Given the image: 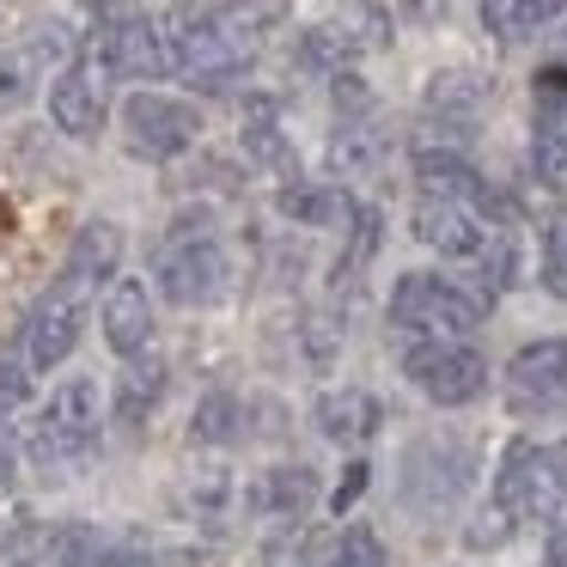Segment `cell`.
I'll return each instance as SVG.
<instances>
[{
  "mask_svg": "<svg viewBox=\"0 0 567 567\" xmlns=\"http://www.w3.org/2000/svg\"><path fill=\"white\" fill-rule=\"evenodd\" d=\"M257 55V38L250 31H233L226 13H177L172 31V62L177 74H189L196 86H226L238 80Z\"/></svg>",
  "mask_w": 567,
  "mask_h": 567,
  "instance_id": "6da1fadb",
  "label": "cell"
},
{
  "mask_svg": "<svg viewBox=\"0 0 567 567\" xmlns=\"http://www.w3.org/2000/svg\"><path fill=\"white\" fill-rule=\"evenodd\" d=\"M391 323L409 336H427V342H457L482 323V299L440 275H403L391 293Z\"/></svg>",
  "mask_w": 567,
  "mask_h": 567,
  "instance_id": "7a4b0ae2",
  "label": "cell"
},
{
  "mask_svg": "<svg viewBox=\"0 0 567 567\" xmlns=\"http://www.w3.org/2000/svg\"><path fill=\"white\" fill-rule=\"evenodd\" d=\"M92 445H99V391H92L86 379L62 384V391L50 396V409L38 415V427H31V457H38L43 470H80L92 457Z\"/></svg>",
  "mask_w": 567,
  "mask_h": 567,
  "instance_id": "3957f363",
  "label": "cell"
},
{
  "mask_svg": "<svg viewBox=\"0 0 567 567\" xmlns=\"http://www.w3.org/2000/svg\"><path fill=\"white\" fill-rule=\"evenodd\" d=\"M494 506L513 518H543V525H567V494L549 470V452L530 440H513L501 452V476H494Z\"/></svg>",
  "mask_w": 567,
  "mask_h": 567,
  "instance_id": "277c9868",
  "label": "cell"
},
{
  "mask_svg": "<svg viewBox=\"0 0 567 567\" xmlns=\"http://www.w3.org/2000/svg\"><path fill=\"white\" fill-rule=\"evenodd\" d=\"M470 470H476V457H470V445H457V440L409 445V457H403V501L415 506V513H452V506L464 501V488H470Z\"/></svg>",
  "mask_w": 567,
  "mask_h": 567,
  "instance_id": "5b68a950",
  "label": "cell"
},
{
  "mask_svg": "<svg viewBox=\"0 0 567 567\" xmlns=\"http://www.w3.org/2000/svg\"><path fill=\"white\" fill-rule=\"evenodd\" d=\"M403 372L415 379V391L433 396L440 409L476 403V396L488 391V360L464 342H415L403 354Z\"/></svg>",
  "mask_w": 567,
  "mask_h": 567,
  "instance_id": "8992f818",
  "label": "cell"
},
{
  "mask_svg": "<svg viewBox=\"0 0 567 567\" xmlns=\"http://www.w3.org/2000/svg\"><path fill=\"white\" fill-rule=\"evenodd\" d=\"M123 135L141 159H177L184 147H196L202 135V116L196 104L184 99H165V92H135L123 104Z\"/></svg>",
  "mask_w": 567,
  "mask_h": 567,
  "instance_id": "52a82bcc",
  "label": "cell"
},
{
  "mask_svg": "<svg viewBox=\"0 0 567 567\" xmlns=\"http://www.w3.org/2000/svg\"><path fill=\"white\" fill-rule=\"evenodd\" d=\"M506 409L513 415H561L567 409V342L549 336V342H530L513 354L506 367Z\"/></svg>",
  "mask_w": 567,
  "mask_h": 567,
  "instance_id": "ba28073f",
  "label": "cell"
},
{
  "mask_svg": "<svg viewBox=\"0 0 567 567\" xmlns=\"http://www.w3.org/2000/svg\"><path fill=\"white\" fill-rule=\"evenodd\" d=\"M111 55H99V50H86L80 62H68L62 68V80L50 86V116H55V128H68V135H99L104 128V111H111Z\"/></svg>",
  "mask_w": 567,
  "mask_h": 567,
  "instance_id": "9c48e42d",
  "label": "cell"
},
{
  "mask_svg": "<svg viewBox=\"0 0 567 567\" xmlns=\"http://www.w3.org/2000/svg\"><path fill=\"white\" fill-rule=\"evenodd\" d=\"M226 287H233V257L214 238H184L159 262V293L172 306H214V299H226Z\"/></svg>",
  "mask_w": 567,
  "mask_h": 567,
  "instance_id": "30bf717a",
  "label": "cell"
},
{
  "mask_svg": "<svg viewBox=\"0 0 567 567\" xmlns=\"http://www.w3.org/2000/svg\"><path fill=\"white\" fill-rule=\"evenodd\" d=\"M80 323H86V287L55 281L50 293L38 299V311H31V367L38 372L62 367L80 342Z\"/></svg>",
  "mask_w": 567,
  "mask_h": 567,
  "instance_id": "8fae6325",
  "label": "cell"
},
{
  "mask_svg": "<svg viewBox=\"0 0 567 567\" xmlns=\"http://www.w3.org/2000/svg\"><path fill=\"white\" fill-rule=\"evenodd\" d=\"M104 50H111V68L123 80H165L172 74V31H159V19L147 13H123L116 31H104Z\"/></svg>",
  "mask_w": 567,
  "mask_h": 567,
  "instance_id": "7c38bea8",
  "label": "cell"
},
{
  "mask_svg": "<svg viewBox=\"0 0 567 567\" xmlns=\"http://www.w3.org/2000/svg\"><path fill=\"white\" fill-rule=\"evenodd\" d=\"M415 238L427 250H440V257H476V250H488L494 226H488V214H476V208L421 196L415 202Z\"/></svg>",
  "mask_w": 567,
  "mask_h": 567,
  "instance_id": "4fadbf2b",
  "label": "cell"
},
{
  "mask_svg": "<svg viewBox=\"0 0 567 567\" xmlns=\"http://www.w3.org/2000/svg\"><path fill=\"white\" fill-rule=\"evenodd\" d=\"M415 177H421V196L433 202H457V208H476V214H494V196L476 172H470L457 153H415Z\"/></svg>",
  "mask_w": 567,
  "mask_h": 567,
  "instance_id": "5bb4252c",
  "label": "cell"
},
{
  "mask_svg": "<svg viewBox=\"0 0 567 567\" xmlns=\"http://www.w3.org/2000/svg\"><path fill=\"white\" fill-rule=\"evenodd\" d=\"M311 421H318L323 440L360 445V440H372V433H379L384 409H379V396H372V391H354V384H342V391H323V396H318Z\"/></svg>",
  "mask_w": 567,
  "mask_h": 567,
  "instance_id": "9a60e30c",
  "label": "cell"
},
{
  "mask_svg": "<svg viewBox=\"0 0 567 567\" xmlns=\"http://www.w3.org/2000/svg\"><path fill=\"white\" fill-rule=\"evenodd\" d=\"M62 50H68V31H62V25H50V31H38L31 43H19V50L0 55V111L25 104V99H31V86H38V74L50 68V55H62Z\"/></svg>",
  "mask_w": 567,
  "mask_h": 567,
  "instance_id": "2e32d148",
  "label": "cell"
},
{
  "mask_svg": "<svg viewBox=\"0 0 567 567\" xmlns=\"http://www.w3.org/2000/svg\"><path fill=\"white\" fill-rule=\"evenodd\" d=\"M104 342L116 354H141L153 342V299L141 281H116L111 299H104Z\"/></svg>",
  "mask_w": 567,
  "mask_h": 567,
  "instance_id": "e0dca14e",
  "label": "cell"
},
{
  "mask_svg": "<svg viewBox=\"0 0 567 567\" xmlns=\"http://www.w3.org/2000/svg\"><path fill=\"white\" fill-rule=\"evenodd\" d=\"M116 262H123V233H116L111 220H92V226H80V233H74V245H68L62 281H80V287L111 281V275H116Z\"/></svg>",
  "mask_w": 567,
  "mask_h": 567,
  "instance_id": "ac0fdd59",
  "label": "cell"
},
{
  "mask_svg": "<svg viewBox=\"0 0 567 567\" xmlns=\"http://www.w3.org/2000/svg\"><path fill=\"white\" fill-rule=\"evenodd\" d=\"M55 561L62 567H147V555L135 543L104 537L99 525H62L55 530Z\"/></svg>",
  "mask_w": 567,
  "mask_h": 567,
  "instance_id": "d6986e66",
  "label": "cell"
},
{
  "mask_svg": "<svg viewBox=\"0 0 567 567\" xmlns=\"http://www.w3.org/2000/svg\"><path fill=\"white\" fill-rule=\"evenodd\" d=\"M281 214L293 226H342V233H354L360 208L348 202V189L336 184H287L281 189Z\"/></svg>",
  "mask_w": 567,
  "mask_h": 567,
  "instance_id": "ffe728a7",
  "label": "cell"
},
{
  "mask_svg": "<svg viewBox=\"0 0 567 567\" xmlns=\"http://www.w3.org/2000/svg\"><path fill=\"white\" fill-rule=\"evenodd\" d=\"M384 147H391V141H384V128L367 123V116H354V123H342L330 135V165L342 177H372L384 165Z\"/></svg>",
  "mask_w": 567,
  "mask_h": 567,
  "instance_id": "44dd1931",
  "label": "cell"
},
{
  "mask_svg": "<svg viewBox=\"0 0 567 567\" xmlns=\"http://www.w3.org/2000/svg\"><path fill=\"white\" fill-rule=\"evenodd\" d=\"M250 501H257L269 518H306V506L318 501V476H311L306 464H281V470H269V476L257 482Z\"/></svg>",
  "mask_w": 567,
  "mask_h": 567,
  "instance_id": "7402d4cb",
  "label": "cell"
},
{
  "mask_svg": "<svg viewBox=\"0 0 567 567\" xmlns=\"http://www.w3.org/2000/svg\"><path fill=\"white\" fill-rule=\"evenodd\" d=\"M555 19H561L555 0H488V7H482V25H488L494 38H506V43L537 38V31L555 25Z\"/></svg>",
  "mask_w": 567,
  "mask_h": 567,
  "instance_id": "603a6c76",
  "label": "cell"
},
{
  "mask_svg": "<svg viewBox=\"0 0 567 567\" xmlns=\"http://www.w3.org/2000/svg\"><path fill=\"white\" fill-rule=\"evenodd\" d=\"M245 153L257 165H275V172H287V177H299V159H293V147H287V135L275 128V104L262 99V104H250V123H245Z\"/></svg>",
  "mask_w": 567,
  "mask_h": 567,
  "instance_id": "cb8c5ba5",
  "label": "cell"
},
{
  "mask_svg": "<svg viewBox=\"0 0 567 567\" xmlns=\"http://www.w3.org/2000/svg\"><path fill=\"white\" fill-rule=\"evenodd\" d=\"M159 396H165V360L147 354V360H135V367L123 372V384H116V415L141 421L153 403H159Z\"/></svg>",
  "mask_w": 567,
  "mask_h": 567,
  "instance_id": "d4e9b609",
  "label": "cell"
},
{
  "mask_svg": "<svg viewBox=\"0 0 567 567\" xmlns=\"http://www.w3.org/2000/svg\"><path fill=\"white\" fill-rule=\"evenodd\" d=\"M530 165H537V177H549V184H561V177H567V104H555V111L537 116Z\"/></svg>",
  "mask_w": 567,
  "mask_h": 567,
  "instance_id": "484cf974",
  "label": "cell"
},
{
  "mask_svg": "<svg viewBox=\"0 0 567 567\" xmlns=\"http://www.w3.org/2000/svg\"><path fill=\"white\" fill-rule=\"evenodd\" d=\"M299 55H306L318 74H336V80H342V68L360 55V38H354V31H342V25H311L306 43H299Z\"/></svg>",
  "mask_w": 567,
  "mask_h": 567,
  "instance_id": "4316f807",
  "label": "cell"
},
{
  "mask_svg": "<svg viewBox=\"0 0 567 567\" xmlns=\"http://www.w3.org/2000/svg\"><path fill=\"white\" fill-rule=\"evenodd\" d=\"M238 396L233 391H214V396H202L196 403V421H189V445H226V440H238Z\"/></svg>",
  "mask_w": 567,
  "mask_h": 567,
  "instance_id": "83f0119b",
  "label": "cell"
},
{
  "mask_svg": "<svg viewBox=\"0 0 567 567\" xmlns=\"http://www.w3.org/2000/svg\"><path fill=\"white\" fill-rule=\"evenodd\" d=\"M372 250H379V214L360 208L354 233H348V250L336 257V293H348V287H360V275H367Z\"/></svg>",
  "mask_w": 567,
  "mask_h": 567,
  "instance_id": "f1b7e54d",
  "label": "cell"
},
{
  "mask_svg": "<svg viewBox=\"0 0 567 567\" xmlns=\"http://www.w3.org/2000/svg\"><path fill=\"white\" fill-rule=\"evenodd\" d=\"M488 80H476V74H433V86H427V104H433V111H452V116H470V111H476V104L482 99H488Z\"/></svg>",
  "mask_w": 567,
  "mask_h": 567,
  "instance_id": "f546056e",
  "label": "cell"
},
{
  "mask_svg": "<svg viewBox=\"0 0 567 567\" xmlns=\"http://www.w3.org/2000/svg\"><path fill=\"white\" fill-rule=\"evenodd\" d=\"M543 287L555 299H567V214H555L543 226Z\"/></svg>",
  "mask_w": 567,
  "mask_h": 567,
  "instance_id": "4dcf8cb0",
  "label": "cell"
},
{
  "mask_svg": "<svg viewBox=\"0 0 567 567\" xmlns=\"http://www.w3.org/2000/svg\"><path fill=\"white\" fill-rule=\"evenodd\" d=\"M299 342H306V360H311V367H330L336 348H342V323H336L330 311H311V318L299 323Z\"/></svg>",
  "mask_w": 567,
  "mask_h": 567,
  "instance_id": "1f68e13d",
  "label": "cell"
},
{
  "mask_svg": "<svg viewBox=\"0 0 567 567\" xmlns=\"http://www.w3.org/2000/svg\"><path fill=\"white\" fill-rule=\"evenodd\" d=\"M330 567H384V543L372 537L367 525H354V530H342V543H336Z\"/></svg>",
  "mask_w": 567,
  "mask_h": 567,
  "instance_id": "d6a6232c",
  "label": "cell"
},
{
  "mask_svg": "<svg viewBox=\"0 0 567 567\" xmlns=\"http://www.w3.org/2000/svg\"><path fill=\"white\" fill-rule=\"evenodd\" d=\"M506 537H513V513H501V506H488V513H482L476 525L464 530V543H470V549H501Z\"/></svg>",
  "mask_w": 567,
  "mask_h": 567,
  "instance_id": "836d02e7",
  "label": "cell"
},
{
  "mask_svg": "<svg viewBox=\"0 0 567 567\" xmlns=\"http://www.w3.org/2000/svg\"><path fill=\"white\" fill-rule=\"evenodd\" d=\"M367 482H372V464H348V476H342V482H336V494H330V513H336V518H342V513H348V506H354V501H360V494H367Z\"/></svg>",
  "mask_w": 567,
  "mask_h": 567,
  "instance_id": "e575fe53",
  "label": "cell"
},
{
  "mask_svg": "<svg viewBox=\"0 0 567 567\" xmlns=\"http://www.w3.org/2000/svg\"><path fill=\"white\" fill-rule=\"evenodd\" d=\"M25 403V372L13 367V360H0V427H7V415Z\"/></svg>",
  "mask_w": 567,
  "mask_h": 567,
  "instance_id": "d590c367",
  "label": "cell"
},
{
  "mask_svg": "<svg viewBox=\"0 0 567 567\" xmlns=\"http://www.w3.org/2000/svg\"><path fill=\"white\" fill-rule=\"evenodd\" d=\"M13 470H19V445H13V427H0V494L13 488Z\"/></svg>",
  "mask_w": 567,
  "mask_h": 567,
  "instance_id": "8d00e7d4",
  "label": "cell"
},
{
  "mask_svg": "<svg viewBox=\"0 0 567 567\" xmlns=\"http://www.w3.org/2000/svg\"><path fill=\"white\" fill-rule=\"evenodd\" d=\"M549 470H555V482H561V494H567V440L549 452Z\"/></svg>",
  "mask_w": 567,
  "mask_h": 567,
  "instance_id": "74e56055",
  "label": "cell"
},
{
  "mask_svg": "<svg viewBox=\"0 0 567 567\" xmlns=\"http://www.w3.org/2000/svg\"><path fill=\"white\" fill-rule=\"evenodd\" d=\"M269 567H299V561H293L287 549H269Z\"/></svg>",
  "mask_w": 567,
  "mask_h": 567,
  "instance_id": "f35d334b",
  "label": "cell"
},
{
  "mask_svg": "<svg viewBox=\"0 0 567 567\" xmlns=\"http://www.w3.org/2000/svg\"><path fill=\"white\" fill-rule=\"evenodd\" d=\"M0 233H13V202H0Z\"/></svg>",
  "mask_w": 567,
  "mask_h": 567,
  "instance_id": "ab89813d",
  "label": "cell"
},
{
  "mask_svg": "<svg viewBox=\"0 0 567 567\" xmlns=\"http://www.w3.org/2000/svg\"><path fill=\"white\" fill-rule=\"evenodd\" d=\"M19 567H43V561H19Z\"/></svg>",
  "mask_w": 567,
  "mask_h": 567,
  "instance_id": "60d3db41",
  "label": "cell"
}]
</instances>
